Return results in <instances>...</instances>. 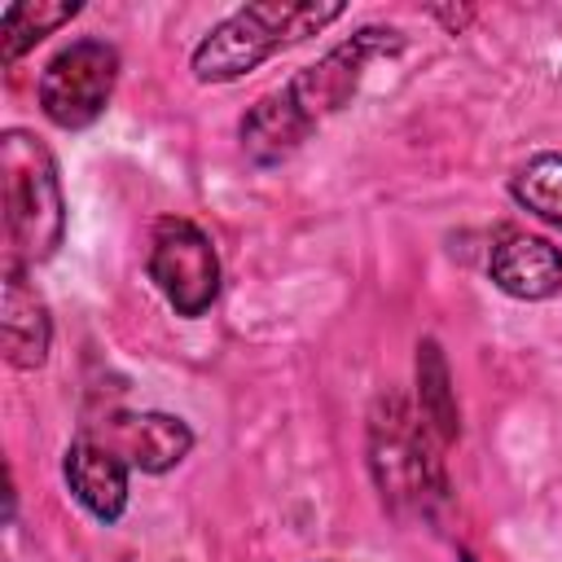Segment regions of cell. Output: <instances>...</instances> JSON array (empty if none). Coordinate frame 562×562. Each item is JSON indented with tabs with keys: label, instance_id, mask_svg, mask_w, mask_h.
Wrapping results in <instances>:
<instances>
[{
	"label": "cell",
	"instance_id": "obj_9",
	"mask_svg": "<svg viewBox=\"0 0 562 562\" xmlns=\"http://www.w3.org/2000/svg\"><path fill=\"white\" fill-rule=\"evenodd\" d=\"M492 281L514 299H549L562 290V250L544 237L505 233L492 246Z\"/></svg>",
	"mask_w": 562,
	"mask_h": 562
},
{
	"label": "cell",
	"instance_id": "obj_8",
	"mask_svg": "<svg viewBox=\"0 0 562 562\" xmlns=\"http://www.w3.org/2000/svg\"><path fill=\"white\" fill-rule=\"evenodd\" d=\"M66 483L75 501L101 522H114L127 509V461L110 443L75 439L66 448Z\"/></svg>",
	"mask_w": 562,
	"mask_h": 562
},
{
	"label": "cell",
	"instance_id": "obj_12",
	"mask_svg": "<svg viewBox=\"0 0 562 562\" xmlns=\"http://www.w3.org/2000/svg\"><path fill=\"white\" fill-rule=\"evenodd\" d=\"M75 13H79L75 0L70 4H44V0H35V4L4 9V18H0V53H4V61H18L31 44H40L48 31H57L61 22H70Z\"/></svg>",
	"mask_w": 562,
	"mask_h": 562
},
{
	"label": "cell",
	"instance_id": "obj_5",
	"mask_svg": "<svg viewBox=\"0 0 562 562\" xmlns=\"http://www.w3.org/2000/svg\"><path fill=\"white\" fill-rule=\"evenodd\" d=\"M119 53L105 40H75L40 75V105L57 127H88L114 92Z\"/></svg>",
	"mask_w": 562,
	"mask_h": 562
},
{
	"label": "cell",
	"instance_id": "obj_10",
	"mask_svg": "<svg viewBox=\"0 0 562 562\" xmlns=\"http://www.w3.org/2000/svg\"><path fill=\"white\" fill-rule=\"evenodd\" d=\"M119 457H127L145 474H162L180 465L193 448V430L171 417V413H136V417H114V443Z\"/></svg>",
	"mask_w": 562,
	"mask_h": 562
},
{
	"label": "cell",
	"instance_id": "obj_3",
	"mask_svg": "<svg viewBox=\"0 0 562 562\" xmlns=\"http://www.w3.org/2000/svg\"><path fill=\"white\" fill-rule=\"evenodd\" d=\"M0 193H4V237L9 268L44 263L66 233V202L53 154L31 132H4L0 140Z\"/></svg>",
	"mask_w": 562,
	"mask_h": 562
},
{
	"label": "cell",
	"instance_id": "obj_13",
	"mask_svg": "<svg viewBox=\"0 0 562 562\" xmlns=\"http://www.w3.org/2000/svg\"><path fill=\"white\" fill-rule=\"evenodd\" d=\"M509 193L518 198V206L562 228V154H536L527 167H518Z\"/></svg>",
	"mask_w": 562,
	"mask_h": 562
},
{
	"label": "cell",
	"instance_id": "obj_11",
	"mask_svg": "<svg viewBox=\"0 0 562 562\" xmlns=\"http://www.w3.org/2000/svg\"><path fill=\"white\" fill-rule=\"evenodd\" d=\"M417 404H422V417L426 426L439 435V439H457L461 422H457V400L448 391V360L439 351L435 338H426L417 347Z\"/></svg>",
	"mask_w": 562,
	"mask_h": 562
},
{
	"label": "cell",
	"instance_id": "obj_2",
	"mask_svg": "<svg viewBox=\"0 0 562 562\" xmlns=\"http://www.w3.org/2000/svg\"><path fill=\"white\" fill-rule=\"evenodd\" d=\"M342 18L338 0H259L224 18L198 48H193V75L202 83H228L259 61H268L277 48H290L321 26Z\"/></svg>",
	"mask_w": 562,
	"mask_h": 562
},
{
	"label": "cell",
	"instance_id": "obj_6",
	"mask_svg": "<svg viewBox=\"0 0 562 562\" xmlns=\"http://www.w3.org/2000/svg\"><path fill=\"white\" fill-rule=\"evenodd\" d=\"M149 277L180 316H202L220 294V259L211 237L189 220H158Z\"/></svg>",
	"mask_w": 562,
	"mask_h": 562
},
{
	"label": "cell",
	"instance_id": "obj_4",
	"mask_svg": "<svg viewBox=\"0 0 562 562\" xmlns=\"http://www.w3.org/2000/svg\"><path fill=\"white\" fill-rule=\"evenodd\" d=\"M369 465L391 509H426L443 492V470L430 452V426L400 395H382L369 417Z\"/></svg>",
	"mask_w": 562,
	"mask_h": 562
},
{
	"label": "cell",
	"instance_id": "obj_1",
	"mask_svg": "<svg viewBox=\"0 0 562 562\" xmlns=\"http://www.w3.org/2000/svg\"><path fill=\"white\" fill-rule=\"evenodd\" d=\"M395 48H400V31H391V26H364L351 40L334 44L316 66L299 70L281 92L263 97L241 119V149L255 162H281L285 154H294L307 140V132L325 114H334L351 101L369 61H378Z\"/></svg>",
	"mask_w": 562,
	"mask_h": 562
},
{
	"label": "cell",
	"instance_id": "obj_7",
	"mask_svg": "<svg viewBox=\"0 0 562 562\" xmlns=\"http://www.w3.org/2000/svg\"><path fill=\"white\" fill-rule=\"evenodd\" d=\"M53 342V321L35 285L22 277V268H4V290H0V347L4 360L18 369H40L48 360Z\"/></svg>",
	"mask_w": 562,
	"mask_h": 562
}]
</instances>
